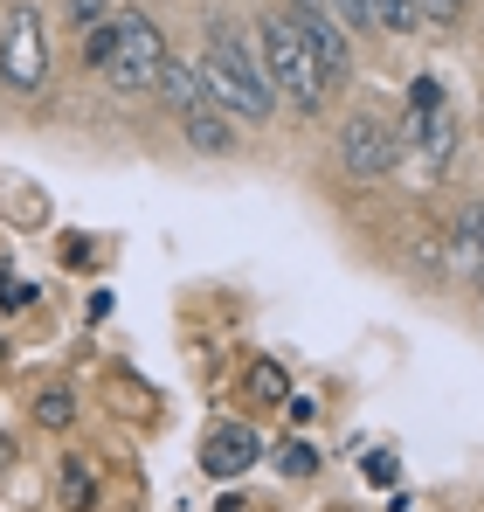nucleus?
I'll return each instance as SVG.
<instances>
[{
    "label": "nucleus",
    "mask_w": 484,
    "mask_h": 512,
    "mask_svg": "<svg viewBox=\"0 0 484 512\" xmlns=\"http://www.w3.org/2000/svg\"><path fill=\"white\" fill-rule=\"evenodd\" d=\"M83 63H90V70H104V63H111V21L83 35Z\"/></svg>",
    "instance_id": "a211bd4d"
},
{
    "label": "nucleus",
    "mask_w": 484,
    "mask_h": 512,
    "mask_svg": "<svg viewBox=\"0 0 484 512\" xmlns=\"http://www.w3.org/2000/svg\"><path fill=\"white\" fill-rule=\"evenodd\" d=\"M63 14H70V28H77V35H90V28H104V21H111V7H104V0H63Z\"/></svg>",
    "instance_id": "dca6fc26"
},
{
    "label": "nucleus",
    "mask_w": 484,
    "mask_h": 512,
    "mask_svg": "<svg viewBox=\"0 0 484 512\" xmlns=\"http://www.w3.org/2000/svg\"><path fill=\"white\" fill-rule=\"evenodd\" d=\"M160 90L173 97V111H180V132L201 146V153H229L236 146V132L222 125L229 111L208 97V84H201V70H187V63H166V77H160Z\"/></svg>",
    "instance_id": "423d86ee"
},
{
    "label": "nucleus",
    "mask_w": 484,
    "mask_h": 512,
    "mask_svg": "<svg viewBox=\"0 0 484 512\" xmlns=\"http://www.w3.org/2000/svg\"><path fill=\"white\" fill-rule=\"evenodd\" d=\"M284 416H291V429H305L312 416H319V402H312V395H291V402H284Z\"/></svg>",
    "instance_id": "aec40b11"
},
{
    "label": "nucleus",
    "mask_w": 484,
    "mask_h": 512,
    "mask_svg": "<svg viewBox=\"0 0 484 512\" xmlns=\"http://www.w3.org/2000/svg\"><path fill=\"white\" fill-rule=\"evenodd\" d=\"M56 492H63V506H70V512L90 506V471H83L77 457H63V478H56Z\"/></svg>",
    "instance_id": "2eb2a0df"
},
{
    "label": "nucleus",
    "mask_w": 484,
    "mask_h": 512,
    "mask_svg": "<svg viewBox=\"0 0 484 512\" xmlns=\"http://www.w3.org/2000/svg\"><path fill=\"white\" fill-rule=\"evenodd\" d=\"M464 7H471V0H422V21H429V28H457Z\"/></svg>",
    "instance_id": "f3484780"
},
{
    "label": "nucleus",
    "mask_w": 484,
    "mask_h": 512,
    "mask_svg": "<svg viewBox=\"0 0 484 512\" xmlns=\"http://www.w3.org/2000/svg\"><path fill=\"white\" fill-rule=\"evenodd\" d=\"M291 21H298V35H305V49L319 56V70H325V84H346L353 77V49H346V28L325 14L319 0L312 7H291Z\"/></svg>",
    "instance_id": "6e6552de"
},
{
    "label": "nucleus",
    "mask_w": 484,
    "mask_h": 512,
    "mask_svg": "<svg viewBox=\"0 0 484 512\" xmlns=\"http://www.w3.org/2000/svg\"><path fill=\"white\" fill-rule=\"evenodd\" d=\"M270 464H277L284 478H312V471H319V450H312V443H305V436L291 429V436L277 443V457H270Z\"/></svg>",
    "instance_id": "ddd939ff"
},
{
    "label": "nucleus",
    "mask_w": 484,
    "mask_h": 512,
    "mask_svg": "<svg viewBox=\"0 0 484 512\" xmlns=\"http://www.w3.org/2000/svg\"><path fill=\"white\" fill-rule=\"evenodd\" d=\"M249 402H277V409H284V402H291V374H284L277 360H256V367H249Z\"/></svg>",
    "instance_id": "f8f14e48"
},
{
    "label": "nucleus",
    "mask_w": 484,
    "mask_h": 512,
    "mask_svg": "<svg viewBox=\"0 0 484 512\" xmlns=\"http://www.w3.org/2000/svg\"><path fill=\"white\" fill-rule=\"evenodd\" d=\"M298 7H312V0H298Z\"/></svg>",
    "instance_id": "4be33fe9"
},
{
    "label": "nucleus",
    "mask_w": 484,
    "mask_h": 512,
    "mask_svg": "<svg viewBox=\"0 0 484 512\" xmlns=\"http://www.w3.org/2000/svg\"><path fill=\"white\" fill-rule=\"evenodd\" d=\"M166 63H173V56H166L153 14H139V7H111V63H104V84H111V90H160Z\"/></svg>",
    "instance_id": "7ed1b4c3"
},
{
    "label": "nucleus",
    "mask_w": 484,
    "mask_h": 512,
    "mask_svg": "<svg viewBox=\"0 0 484 512\" xmlns=\"http://www.w3.org/2000/svg\"><path fill=\"white\" fill-rule=\"evenodd\" d=\"M450 243H457V256H464V263H471V277L484 284V201H478V208H464V215H457V229H450Z\"/></svg>",
    "instance_id": "9d476101"
},
{
    "label": "nucleus",
    "mask_w": 484,
    "mask_h": 512,
    "mask_svg": "<svg viewBox=\"0 0 484 512\" xmlns=\"http://www.w3.org/2000/svg\"><path fill=\"white\" fill-rule=\"evenodd\" d=\"M332 153H339V167L353 173V180H381V173H395V160H402V139H395V125L353 111L339 125V139H332Z\"/></svg>",
    "instance_id": "0eeeda50"
},
{
    "label": "nucleus",
    "mask_w": 484,
    "mask_h": 512,
    "mask_svg": "<svg viewBox=\"0 0 484 512\" xmlns=\"http://www.w3.org/2000/svg\"><path fill=\"white\" fill-rule=\"evenodd\" d=\"M35 423L42 429H70L77 423V395H70V388H42V395H35Z\"/></svg>",
    "instance_id": "4468645a"
},
{
    "label": "nucleus",
    "mask_w": 484,
    "mask_h": 512,
    "mask_svg": "<svg viewBox=\"0 0 484 512\" xmlns=\"http://www.w3.org/2000/svg\"><path fill=\"white\" fill-rule=\"evenodd\" d=\"M367 21L388 35H408V28H422V0H367Z\"/></svg>",
    "instance_id": "9b49d317"
},
{
    "label": "nucleus",
    "mask_w": 484,
    "mask_h": 512,
    "mask_svg": "<svg viewBox=\"0 0 484 512\" xmlns=\"http://www.w3.org/2000/svg\"><path fill=\"white\" fill-rule=\"evenodd\" d=\"M395 139H402V153L422 160L429 180L457 160V111H450V97L436 90V77H415V90H408V118L395 125Z\"/></svg>",
    "instance_id": "20e7f679"
},
{
    "label": "nucleus",
    "mask_w": 484,
    "mask_h": 512,
    "mask_svg": "<svg viewBox=\"0 0 484 512\" xmlns=\"http://www.w3.org/2000/svg\"><path fill=\"white\" fill-rule=\"evenodd\" d=\"M256 56H263V70H270V90L277 97H291L298 111H325V70L319 56L305 49V35H298V21L291 14H263V28H256Z\"/></svg>",
    "instance_id": "f03ea898"
},
{
    "label": "nucleus",
    "mask_w": 484,
    "mask_h": 512,
    "mask_svg": "<svg viewBox=\"0 0 484 512\" xmlns=\"http://www.w3.org/2000/svg\"><path fill=\"white\" fill-rule=\"evenodd\" d=\"M256 457H263V436L249 423H215L201 436V471H208V478H242Z\"/></svg>",
    "instance_id": "1a4fd4ad"
},
{
    "label": "nucleus",
    "mask_w": 484,
    "mask_h": 512,
    "mask_svg": "<svg viewBox=\"0 0 484 512\" xmlns=\"http://www.w3.org/2000/svg\"><path fill=\"white\" fill-rule=\"evenodd\" d=\"M0 84L14 97H35L49 84V42H42L35 7H7V21H0Z\"/></svg>",
    "instance_id": "39448f33"
},
{
    "label": "nucleus",
    "mask_w": 484,
    "mask_h": 512,
    "mask_svg": "<svg viewBox=\"0 0 484 512\" xmlns=\"http://www.w3.org/2000/svg\"><path fill=\"white\" fill-rule=\"evenodd\" d=\"M28 298H35V291H28L21 277H0V312H14V305H28Z\"/></svg>",
    "instance_id": "6ab92c4d"
},
{
    "label": "nucleus",
    "mask_w": 484,
    "mask_h": 512,
    "mask_svg": "<svg viewBox=\"0 0 484 512\" xmlns=\"http://www.w3.org/2000/svg\"><path fill=\"white\" fill-rule=\"evenodd\" d=\"M194 70H201L208 97H215L222 111L249 118V125H263V118L277 111V90H270V70H263L256 42L236 35L229 21H215V28H208V49H201V63H194Z\"/></svg>",
    "instance_id": "f257e3e1"
},
{
    "label": "nucleus",
    "mask_w": 484,
    "mask_h": 512,
    "mask_svg": "<svg viewBox=\"0 0 484 512\" xmlns=\"http://www.w3.org/2000/svg\"><path fill=\"white\" fill-rule=\"evenodd\" d=\"M367 478H374V485H395V457L374 450V457H367Z\"/></svg>",
    "instance_id": "412c9836"
}]
</instances>
